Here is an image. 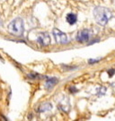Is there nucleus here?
<instances>
[{
  "label": "nucleus",
  "instance_id": "1",
  "mask_svg": "<svg viewBox=\"0 0 115 121\" xmlns=\"http://www.w3.org/2000/svg\"><path fill=\"white\" fill-rule=\"evenodd\" d=\"M93 13H94V17L96 22L99 25L102 26L106 25L112 17V13L111 11L103 6H96L94 9Z\"/></svg>",
  "mask_w": 115,
  "mask_h": 121
},
{
  "label": "nucleus",
  "instance_id": "2",
  "mask_svg": "<svg viewBox=\"0 0 115 121\" xmlns=\"http://www.w3.org/2000/svg\"><path fill=\"white\" fill-rule=\"evenodd\" d=\"M8 31L14 36L21 37L23 35L24 32V22L23 20L20 17H17L14 19L12 22L8 24Z\"/></svg>",
  "mask_w": 115,
  "mask_h": 121
},
{
  "label": "nucleus",
  "instance_id": "3",
  "mask_svg": "<svg viewBox=\"0 0 115 121\" xmlns=\"http://www.w3.org/2000/svg\"><path fill=\"white\" fill-rule=\"evenodd\" d=\"M36 42L41 47H47L51 43V36L46 31L39 32L36 36Z\"/></svg>",
  "mask_w": 115,
  "mask_h": 121
},
{
  "label": "nucleus",
  "instance_id": "4",
  "mask_svg": "<svg viewBox=\"0 0 115 121\" xmlns=\"http://www.w3.org/2000/svg\"><path fill=\"white\" fill-rule=\"evenodd\" d=\"M52 35L55 39L56 43L58 44H67L68 42V36L66 33H64L63 31H61L59 29H53L52 30Z\"/></svg>",
  "mask_w": 115,
  "mask_h": 121
},
{
  "label": "nucleus",
  "instance_id": "5",
  "mask_svg": "<svg viewBox=\"0 0 115 121\" xmlns=\"http://www.w3.org/2000/svg\"><path fill=\"white\" fill-rule=\"evenodd\" d=\"M90 36H91V32L88 29H83V30H78L76 37L77 42L79 43H85L88 42L90 39Z\"/></svg>",
  "mask_w": 115,
  "mask_h": 121
},
{
  "label": "nucleus",
  "instance_id": "6",
  "mask_svg": "<svg viewBox=\"0 0 115 121\" xmlns=\"http://www.w3.org/2000/svg\"><path fill=\"white\" fill-rule=\"evenodd\" d=\"M59 82V79L57 77H49L47 78L46 82H45V88L47 90H51L56 86V84Z\"/></svg>",
  "mask_w": 115,
  "mask_h": 121
},
{
  "label": "nucleus",
  "instance_id": "7",
  "mask_svg": "<svg viewBox=\"0 0 115 121\" xmlns=\"http://www.w3.org/2000/svg\"><path fill=\"white\" fill-rule=\"evenodd\" d=\"M66 21H67V22H68V24L74 25L77 22V15L74 13H68L67 16H66Z\"/></svg>",
  "mask_w": 115,
  "mask_h": 121
},
{
  "label": "nucleus",
  "instance_id": "8",
  "mask_svg": "<svg viewBox=\"0 0 115 121\" xmlns=\"http://www.w3.org/2000/svg\"><path fill=\"white\" fill-rule=\"evenodd\" d=\"M52 108V106H51V103H44V104H41L38 108V111L39 112H45V111H47V110H50Z\"/></svg>",
  "mask_w": 115,
  "mask_h": 121
},
{
  "label": "nucleus",
  "instance_id": "9",
  "mask_svg": "<svg viewBox=\"0 0 115 121\" xmlns=\"http://www.w3.org/2000/svg\"><path fill=\"white\" fill-rule=\"evenodd\" d=\"M28 78H30V79H32V80H36V79H42L43 76L42 75H41V74H39L37 73H28Z\"/></svg>",
  "mask_w": 115,
  "mask_h": 121
},
{
  "label": "nucleus",
  "instance_id": "10",
  "mask_svg": "<svg viewBox=\"0 0 115 121\" xmlns=\"http://www.w3.org/2000/svg\"><path fill=\"white\" fill-rule=\"evenodd\" d=\"M62 67L64 68L65 71H71V70H75L77 68L76 65H62Z\"/></svg>",
  "mask_w": 115,
  "mask_h": 121
},
{
  "label": "nucleus",
  "instance_id": "11",
  "mask_svg": "<svg viewBox=\"0 0 115 121\" xmlns=\"http://www.w3.org/2000/svg\"><path fill=\"white\" fill-rule=\"evenodd\" d=\"M102 60V58H96V59H94V58H91L88 60V64L89 65H94V64H97L100 61Z\"/></svg>",
  "mask_w": 115,
  "mask_h": 121
},
{
  "label": "nucleus",
  "instance_id": "12",
  "mask_svg": "<svg viewBox=\"0 0 115 121\" xmlns=\"http://www.w3.org/2000/svg\"><path fill=\"white\" fill-rule=\"evenodd\" d=\"M68 91H69L70 93H76V92L78 91V90H77V88L75 85H72V86H70L68 88Z\"/></svg>",
  "mask_w": 115,
  "mask_h": 121
},
{
  "label": "nucleus",
  "instance_id": "13",
  "mask_svg": "<svg viewBox=\"0 0 115 121\" xmlns=\"http://www.w3.org/2000/svg\"><path fill=\"white\" fill-rule=\"evenodd\" d=\"M107 72H108V73H109V75H110V77H111V76H112V75L114 74V73H115V69H113V68H112V69L108 70Z\"/></svg>",
  "mask_w": 115,
  "mask_h": 121
},
{
  "label": "nucleus",
  "instance_id": "14",
  "mask_svg": "<svg viewBox=\"0 0 115 121\" xmlns=\"http://www.w3.org/2000/svg\"><path fill=\"white\" fill-rule=\"evenodd\" d=\"M99 41V39H93L90 43H88V45H92V44H94V43H96V42H98Z\"/></svg>",
  "mask_w": 115,
  "mask_h": 121
},
{
  "label": "nucleus",
  "instance_id": "15",
  "mask_svg": "<svg viewBox=\"0 0 115 121\" xmlns=\"http://www.w3.org/2000/svg\"><path fill=\"white\" fill-rule=\"evenodd\" d=\"M2 25V22H1V20H0V26Z\"/></svg>",
  "mask_w": 115,
  "mask_h": 121
}]
</instances>
